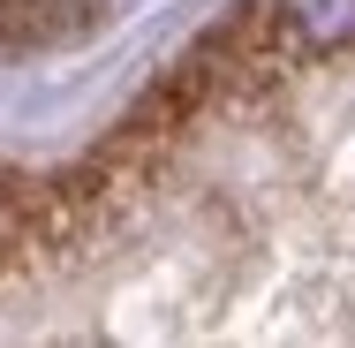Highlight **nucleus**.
<instances>
[{
	"mask_svg": "<svg viewBox=\"0 0 355 348\" xmlns=\"http://www.w3.org/2000/svg\"><path fill=\"white\" fill-rule=\"evenodd\" d=\"M295 53H355V0H272Z\"/></svg>",
	"mask_w": 355,
	"mask_h": 348,
	"instance_id": "obj_1",
	"label": "nucleus"
}]
</instances>
